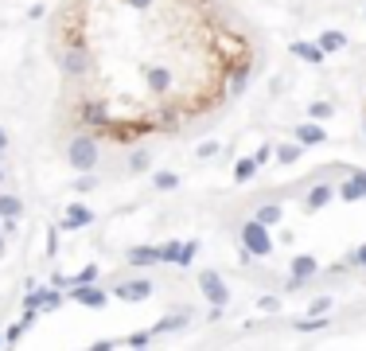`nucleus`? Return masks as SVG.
I'll return each mask as SVG.
<instances>
[{
	"label": "nucleus",
	"mask_w": 366,
	"mask_h": 351,
	"mask_svg": "<svg viewBox=\"0 0 366 351\" xmlns=\"http://www.w3.org/2000/svg\"><path fill=\"white\" fill-rule=\"evenodd\" d=\"M98 156H101L98 137L86 133V129H78L67 141V164L75 168V172H94V168H98Z\"/></svg>",
	"instance_id": "f257e3e1"
},
{
	"label": "nucleus",
	"mask_w": 366,
	"mask_h": 351,
	"mask_svg": "<svg viewBox=\"0 0 366 351\" xmlns=\"http://www.w3.org/2000/svg\"><path fill=\"white\" fill-rule=\"evenodd\" d=\"M75 117H78V125H82L86 133H94V137H101L109 125H113V113H109V106L101 98H82Z\"/></svg>",
	"instance_id": "f03ea898"
},
{
	"label": "nucleus",
	"mask_w": 366,
	"mask_h": 351,
	"mask_svg": "<svg viewBox=\"0 0 366 351\" xmlns=\"http://www.w3.org/2000/svg\"><path fill=\"white\" fill-rule=\"evenodd\" d=\"M58 70L67 78H82L86 70H90V51H86L82 43H63V47H58Z\"/></svg>",
	"instance_id": "7ed1b4c3"
},
{
	"label": "nucleus",
	"mask_w": 366,
	"mask_h": 351,
	"mask_svg": "<svg viewBox=\"0 0 366 351\" xmlns=\"http://www.w3.org/2000/svg\"><path fill=\"white\" fill-rule=\"evenodd\" d=\"M241 250L250 254V258H265V254H273V238H269V226H261L258 218H250V223L241 226Z\"/></svg>",
	"instance_id": "20e7f679"
},
{
	"label": "nucleus",
	"mask_w": 366,
	"mask_h": 351,
	"mask_svg": "<svg viewBox=\"0 0 366 351\" xmlns=\"http://www.w3.org/2000/svg\"><path fill=\"white\" fill-rule=\"evenodd\" d=\"M199 289H203V297H207L215 309H226V301H230V289H226V281L215 273V269L199 273Z\"/></svg>",
	"instance_id": "39448f33"
},
{
	"label": "nucleus",
	"mask_w": 366,
	"mask_h": 351,
	"mask_svg": "<svg viewBox=\"0 0 366 351\" xmlns=\"http://www.w3.org/2000/svg\"><path fill=\"white\" fill-rule=\"evenodd\" d=\"M199 242H164L160 246V261H172V266H191Z\"/></svg>",
	"instance_id": "423d86ee"
},
{
	"label": "nucleus",
	"mask_w": 366,
	"mask_h": 351,
	"mask_svg": "<svg viewBox=\"0 0 366 351\" xmlns=\"http://www.w3.org/2000/svg\"><path fill=\"white\" fill-rule=\"evenodd\" d=\"M250 78H253L250 63H226V98H238L250 86Z\"/></svg>",
	"instance_id": "0eeeda50"
},
{
	"label": "nucleus",
	"mask_w": 366,
	"mask_h": 351,
	"mask_svg": "<svg viewBox=\"0 0 366 351\" xmlns=\"http://www.w3.org/2000/svg\"><path fill=\"white\" fill-rule=\"evenodd\" d=\"M63 304V292L58 289H32L24 297V312H35V309H58Z\"/></svg>",
	"instance_id": "6e6552de"
},
{
	"label": "nucleus",
	"mask_w": 366,
	"mask_h": 351,
	"mask_svg": "<svg viewBox=\"0 0 366 351\" xmlns=\"http://www.w3.org/2000/svg\"><path fill=\"white\" fill-rule=\"evenodd\" d=\"M335 195H339V199H347V203L366 199V172H362V168H355V172H351V180H343V184L335 187Z\"/></svg>",
	"instance_id": "1a4fd4ad"
},
{
	"label": "nucleus",
	"mask_w": 366,
	"mask_h": 351,
	"mask_svg": "<svg viewBox=\"0 0 366 351\" xmlns=\"http://www.w3.org/2000/svg\"><path fill=\"white\" fill-rule=\"evenodd\" d=\"M292 141H296L300 149H312V144H324L327 133H324V125H316V121H304V125L292 129Z\"/></svg>",
	"instance_id": "9d476101"
},
{
	"label": "nucleus",
	"mask_w": 366,
	"mask_h": 351,
	"mask_svg": "<svg viewBox=\"0 0 366 351\" xmlns=\"http://www.w3.org/2000/svg\"><path fill=\"white\" fill-rule=\"evenodd\" d=\"M113 297H121V301H149L152 297V281H121L113 289Z\"/></svg>",
	"instance_id": "9b49d317"
},
{
	"label": "nucleus",
	"mask_w": 366,
	"mask_h": 351,
	"mask_svg": "<svg viewBox=\"0 0 366 351\" xmlns=\"http://www.w3.org/2000/svg\"><path fill=\"white\" fill-rule=\"evenodd\" d=\"M90 223H94V211L86 207V203H70L58 226H63V230H78V226H90Z\"/></svg>",
	"instance_id": "f8f14e48"
},
{
	"label": "nucleus",
	"mask_w": 366,
	"mask_h": 351,
	"mask_svg": "<svg viewBox=\"0 0 366 351\" xmlns=\"http://www.w3.org/2000/svg\"><path fill=\"white\" fill-rule=\"evenodd\" d=\"M316 269H320V261L312 258V254H300V258H292V281H289V289H300V281H308Z\"/></svg>",
	"instance_id": "ddd939ff"
},
{
	"label": "nucleus",
	"mask_w": 366,
	"mask_h": 351,
	"mask_svg": "<svg viewBox=\"0 0 366 351\" xmlns=\"http://www.w3.org/2000/svg\"><path fill=\"white\" fill-rule=\"evenodd\" d=\"M70 297H75L78 304H90V309H101V304L109 301V292H106V289H94V285H78Z\"/></svg>",
	"instance_id": "4468645a"
},
{
	"label": "nucleus",
	"mask_w": 366,
	"mask_h": 351,
	"mask_svg": "<svg viewBox=\"0 0 366 351\" xmlns=\"http://www.w3.org/2000/svg\"><path fill=\"white\" fill-rule=\"evenodd\" d=\"M292 55H296V58H304V63H312V67H320V63H324V47H320V43H304V39H296V43H292Z\"/></svg>",
	"instance_id": "2eb2a0df"
},
{
	"label": "nucleus",
	"mask_w": 366,
	"mask_h": 351,
	"mask_svg": "<svg viewBox=\"0 0 366 351\" xmlns=\"http://www.w3.org/2000/svg\"><path fill=\"white\" fill-rule=\"evenodd\" d=\"M332 199H335V187H332V184H316V187H312V192H308V199H304V211H308V215H312V211L327 207V203H332Z\"/></svg>",
	"instance_id": "dca6fc26"
},
{
	"label": "nucleus",
	"mask_w": 366,
	"mask_h": 351,
	"mask_svg": "<svg viewBox=\"0 0 366 351\" xmlns=\"http://www.w3.org/2000/svg\"><path fill=\"white\" fill-rule=\"evenodd\" d=\"M160 261V246H133L129 250V266H156Z\"/></svg>",
	"instance_id": "f3484780"
},
{
	"label": "nucleus",
	"mask_w": 366,
	"mask_h": 351,
	"mask_svg": "<svg viewBox=\"0 0 366 351\" xmlns=\"http://www.w3.org/2000/svg\"><path fill=\"white\" fill-rule=\"evenodd\" d=\"M149 90L156 94V98H164V94L172 90V75H168L164 67H152L149 70Z\"/></svg>",
	"instance_id": "a211bd4d"
},
{
	"label": "nucleus",
	"mask_w": 366,
	"mask_h": 351,
	"mask_svg": "<svg viewBox=\"0 0 366 351\" xmlns=\"http://www.w3.org/2000/svg\"><path fill=\"white\" fill-rule=\"evenodd\" d=\"M20 215H24V203L16 195H0V223H16Z\"/></svg>",
	"instance_id": "6ab92c4d"
},
{
	"label": "nucleus",
	"mask_w": 366,
	"mask_h": 351,
	"mask_svg": "<svg viewBox=\"0 0 366 351\" xmlns=\"http://www.w3.org/2000/svg\"><path fill=\"white\" fill-rule=\"evenodd\" d=\"M273 156H277V164H296V160L304 156V149H300L296 141H281V144L273 149Z\"/></svg>",
	"instance_id": "aec40b11"
},
{
	"label": "nucleus",
	"mask_w": 366,
	"mask_h": 351,
	"mask_svg": "<svg viewBox=\"0 0 366 351\" xmlns=\"http://www.w3.org/2000/svg\"><path fill=\"white\" fill-rule=\"evenodd\" d=\"M316 43L324 47V55H332V51H343V47H347V35H343V32H335V27H332V32H324Z\"/></svg>",
	"instance_id": "412c9836"
},
{
	"label": "nucleus",
	"mask_w": 366,
	"mask_h": 351,
	"mask_svg": "<svg viewBox=\"0 0 366 351\" xmlns=\"http://www.w3.org/2000/svg\"><path fill=\"white\" fill-rule=\"evenodd\" d=\"M258 160L253 156H246V160H238V164H234V180H238V184H246V180H253V176H258Z\"/></svg>",
	"instance_id": "4be33fe9"
},
{
	"label": "nucleus",
	"mask_w": 366,
	"mask_h": 351,
	"mask_svg": "<svg viewBox=\"0 0 366 351\" xmlns=\"http://www.w3.org/2000/svg\"><path fill=\"white\" fill-rule=\"evenodd\" d=\"M258 223H261V226L281 223V203H261V207H258Z\"/></svg>",
	"instance_id": "5701e85b"
},
{
	"label": "nucleus",
	"mask_w": 366,
	"mask_h": 351,
	"mask_svg": "<svg viewBox=\"0 0 366 351\" xmlns=\"http://www.w3.org/2000/svg\"><path fill=\"white\" fill-rule=\"evenodd\" d=\"M152 187H156V192H175V187H179V176L175 172H156L152 176Z\"/></svg>",
	"instance_id": "b1692460"
},
{
	"label": "nucleus",
	"mask_w": 366,
	"mask_h": 351,
	"mask_svg": "<svg viewBox=\"0 0 366 351\" xmlns=\"http://www.w3.org/2000/svg\"><path fill=\"white\" fill-rule=\"evenodd\" d=\"M332 113H335L332 101H312V106H308V117H316V121H327Z\"/></svg>",
	"instance_id": "393cba45"
},
{
	"label": "nucleus",
	"mask_w": 366,
	"mask_h": 351,
	"mask_svg": "<svg viewBox=\"0 0 366 351\" xmlns=\"http://www.w3.org/2000/svg\"><path fill=\"white\" fill-rule=\"evenodd\" d=\"M175 328H183V316H164V320H160V324H152V335L175 332Z\"/></svg>",
	"instance_id": "a878e982"
},
{
	"label": "nucleus",
	"mask_w": 366,
	"mask_h": 351,
	"mask_svg": "<svg viewBox=\"0 0 366 351\" xmlns=\"http://www.w3.org/2000/svg\"><path fill=\"white\" fill-rule=\"evenodd\" d=\"M320 328H327L324 316H304V320H296V332H320Z\"/></svg>",
	"instance_id": "bb28decb"
},
{
	"label": "nucleus",
	"mask_w": 366,
	"mask_h": 351,
	"mask_svg": "<svg viewBox=\"0 0 366 351\" xmlns=\"http://www.w3.org/2000/svg\"><path fill=\"white\" fill-rule=\"evenodd\" d=\"M327 309H332V297H316V301L308 304V316H324Z\"/></svg>",
	"instance_id": "cd10ccee"
},
{
	"label": "nucleus",
	"mask_w": 366,
	"mask_h": 351,
	"mask_svg": "<svg viewBox=\"0 0 366 351\" xmlns=\"http://www.w3.org/2000/svg\"><path fill=\"white\" fill-rule=\"evenodd\" d=\"M149 168V152H133V160H129V172H144Z\"/></svg>",
	"instance_id": "c85d7f7f"
},
{
	"label": "nucleus",
	"mask_w": 366,
	"mask_h": 351,
	"mask_svg": "<svg viewBox=\"0 0 366 351\" xmlns=\"http://www.w3.org/2000/svg\"><path fill=\"white\" fill-rule=\"evenodd\" d=\"M149 340H152V332H137V335H129V347H137V351H141V347H149Z\"/></svg>",
	"instance_id": "c756f323"
},
{
	"label": "nucleus",
	"mask_w": 366,
	"mask_h": 351,
	"mask_svg": "<svg viewBox=\"0 0 366 351\" xmlns=\"http://www.w3.org/2000/svg\"><path fill=\"white\" fill-rule=\"evenodd\" d=\"M199 156L207 160V156H218V141H203L199 144Z\"/></svg>",
	"instance_id": "7c9ffc66"
},
{
	"label": "nucleus",
	"mask_w": 366,
	"mask_h": 351,
	"mask_svg": "<svg viewBox=\"0 0 366 351\" xmlns=\"http://www.w3.org/2000/svg\"><path fill=\"white\" fill-rule=\"evenodd\" d=\"M94 184H98L94 176H82V180H78V184H75V192H94Z\"/></svg>",
	"instance_id": "2f4dec72"
},
{
	"label": "nucleus",
	"mask_w": 366,
	"mask_h": 351,
	"mask_svg": "<svg viewBox=\"0 0 366 351\" xmlns=\"http://www.w3.org/2000/svg\"><path fill=\"white\" fill-rule=\"evenodd\" d=\"M24 328H27L24 320H20V324H12L8 332H4V340H20V335H24Z\"/></svg>",
	"instance_id": "473e14b6"
},
{
	"label": "nucleus",
	"mask_w": 366,
	"mask_h": 351,
	"mask_svg": "<svg viewBox=\"0 0 366 351\" xmlns=\"http://www.w3.org/2000/svg\"><path fill=\"white\" fill-rule=\"evenodd\" d=\"M27 16H32V20H43V16H47V4H32V8H27Z\"/></svg>",
	"instance_id": "72a5a7b5"
},
{
	"label": "nucleus",
	"mask_w": 366,
	"mask_h": 351,
	"mask_svg": "<svg viewBox=\"0 0 366 351\" xmlns=\"http://www.w3.org/2000/svg\"><path fill=\"white\" fill-rule=\"evenodd\" d=\"M269 156H273V144H261V149H258V156H253V160H258V164H265Z\"/></svg>",
	"instance_id": "f704fd0d"
},
{
	"label": "nucleus",
	"mask_w": 366,
	"mask_h": 351,
	"mask_svg": "<svg viewBox=\"0 0 366 351\" xmlns=\"http://www.w3.org/2000/svg\"><path fill=\"white\" fill-rule=\"evenodd\" d=\"M258 304H261V312H273V309H277V297H273V292H269V297H261Z\"/></svg>",
	"instance_id": "c9c22d12"
},
{
	"label": "nucleus",
	"mask_w": 366,
	"mask_h": 351,
	"mask_svg": "<svg viewBox=\"0 0 366 351\" xmlns=\"http://www.w3.org/2000/svg\"><path fill=\"white\" fill-rule=\"evenodd\" d=\"M8 152V133H4V125H0V156Z\"/></svg>",
	"instance_id": "e433bc0d"
},
{
	"label": "nucleus",
	"mask_w": 366,
	"mask_h": 351,
	"mask_svg": "<svg viewBox=\"0 0 366 351\" xmlns=\"http://www.w3.org/2000/svg\"><path fill=\"white\" fill-rule=\"evenodd\" d=\"M355 266H366V246H358V250H355Z\"/></svg>",
	"instance_id": "4c0bfd02"
},
{
	"label": "nucleus",
	"mask_w": 366,
	"mask_h": 351,
	"mask_svg": "<svg viewBox=\"0 0 366 351\" xmlns=\"http://www.w3.org/2000/svg\"><path fill=\"white\" fill-rule=\"evenodd\" d=\"M90 351H113V343H109V340H101V343H94Z\"/></svg>",
	"instance_id": "58836bf2"
},
{
	"label": "nucleus",
	"mask_w": 366,
	"mask_h": 351,
	"mask_svg": "<svg viewBox=\"0 0 366 351\" xmlns=\"http://www.w3.org/2000/svg\"><path fill=\"white\" fill-rule=\"evenodd\" d=\"M125 4H133V8H144V4H149V0H125Z\"/></svg>",
	"instance_id": "ea45409f"
},
{
	"label": "nucleus",
	"mask_w": 366,
	"mask_h": 351,
	"mask_svg": "<svg viewBox=\"0 0 366 351\" xmlns=\"http://www.w3.org/2000/svg\"><path fill=\"white\" fill-rule=\"evenodd\" d=\"M0 258H4V238H0Z\"/></svg>",
	"instance_id": "a19ab883"
},
{
	"label": "nucleus",
	"mask_w": 366,
	"mask_h": 351,
	"mask_svg": "<svg viewBox=\"0 0 366 351\" xmlns=\"http://www.w3.org/2000/svg\"><path fill=\"white\" fill-rule=\"evenodd\" d=\"M4 343H8V340H4V332H0V347H4Z\"/></svg>",
	"instance_id": "79ce46f5"
},
{
	"label": "nucleus",
	"mask_w": 366,
	"mask_h": 351,
	"mask_svg": "<svg viewBox=\"0 0 366 351\" xmlns=\"http://www.w3.org/2000/svg\"><path fill=\"white\" fill-rule=\"evenodd\" d=\"M0 180H4V168H0Z\"/></svg>",
	"instance_id": "37998d69"
},
{
	"label": "nucleus",
	"mask_w": 366,
	"mask_h": 351,
	"mask_svg": "<svg viewBox=\"0 0 366 351\" xmlns=\"http://www.w3.org/2000/svg\"><path fill=\"white\" fill-rule=\"evenodd\" d=\"M0 234H4V223H0Z\"/></svg>",
	"instance_id": "c03bdc74"
},
{
	"label": "nucleus",
	"mask_w": 366,
	"mask_h": 351,
	"mask_svg": "<svg viewBox=\"0 0 366 351\" xmlns=\"http://www.w3.org/2000/svg\"><path fill=\"white\" fill-rule=\"evenodd\" d=\"M362 16H366V8H362Z\"/></svg>",
	"instance_id": "a18cd8bd"
}]
</instances>
